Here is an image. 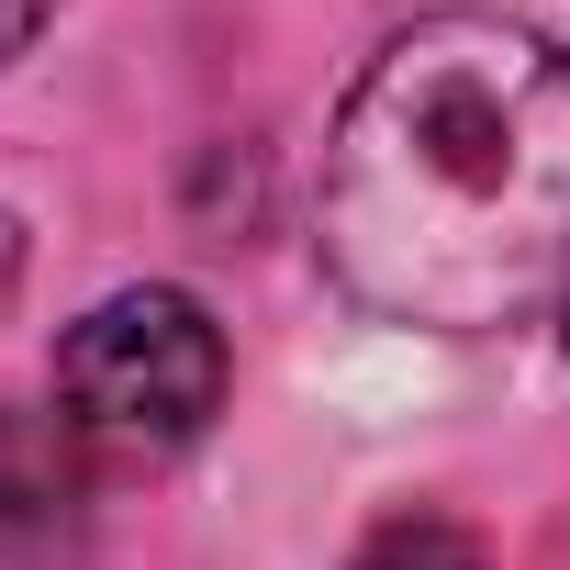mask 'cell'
Returning a JSON list of instances; mask_svg holds the SVG:
<instances>
[{
  "instance_id": "8992f818",
  "label": "cell",
  "mask_w": 570,
  "mask_h": 570,
  "mask_svg": "<svg viewBox=\"0 0 570 570\" xmlns=\"http://www.w3.org/2000/svg\"><path fill=\"white\" fill-rule=\"evenodd\" d=\"M12 292H23V224L0 213V314H12Z\"/></svg>"
},
{
  "instance_id": "5b68a950",
  "label": "cell",
  "mask_w": 570,
  "mask_h": 570,
  "mask_svg": "<svg viewBox=\"0 0 570 570\" xmlns=\"http://www.w3.org/2000/svg\"><path fill=\"white\" fill-rule=\"evenodd\" d=\"M46 23H57V0H0V68H12V57H23Z\"/></svg>"
},
{
  "instance_id": "7a4b0ae2",
  "label": "cell",
  "mask_w": 570,
  "mask_h": 570,
  "mask_svg": "<svg viewBox=\"0 0 570 570\" xmlns=\"http://www.w3.org/2000/svg\"><path fill=\"white\" fill-rule=\"evenodd\" d=\"M224 325L179 292V279H135V292L90 303L57 336V414L79 425V448L101 459H179L202 448V425L224 414Z\"/></svg>"
},
{
  "instance_id": "277c9868",
  "label": "cell",
  "mask_w": 570,
  "mask_h": 570,
  "mask_svg": "<svg viewBox=\"0 0 570 570\" xmlns=\"http://www.w3.org/2000/svg\"><path fill=\"white\" fill-rule=\"evenodd\" d=\"M347 570H492V559H481V537H470L459 514L403 503V514H381V525L358 537V559H347Z\"/></svg>"
},
{
  "instance_id": "3957f363",
  "label": "cell",
  "mask_w": 570,
  "mask_h": 570,
  "mask_svg": "<svg viewBox=\"0 0 570 570\" xmlns=\"http://www.w3.org/2000/svg\"><path fill=\"white\" fill-rule=\"evenodd\" d=\"M90 525V448L68 414H35V403H0V559L12 570H46L68 559Z\"/></svg>"
},
{
  "instance_id": "6da1fadb",
  "label": "cell",
  "mask_w": 570,
  "mask_h": 570,
  "mask_svg": "<svg viewBox=\"0 0 570 570\" xmlns=\"http://www.w3.org/2000/svg\"><path fill=\"white\" fill-rule=\"evenodd\" d=\"M314 235L392 325H525L570 279V57L514 12L403 23L325 135Z\"/></svg>"
}]
</instances>
